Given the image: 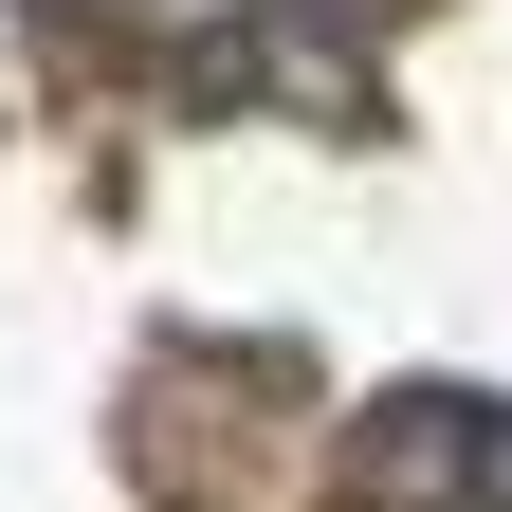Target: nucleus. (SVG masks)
<instances>
[{"instance_id": "obj_1", "label": "nucleus", "mask_w": 512, "mask_h": 512, "mask_svg": "<svg viewBox=\"0 0 512 512\" xmlns=\"http://www.w3.org/2000/svg\"><path fill=\"white\" fill-rule=\"evenodd\" d=\"M348 512H512V403L494 384H384L348 421Z\"/></svg>"}]
</instances>
